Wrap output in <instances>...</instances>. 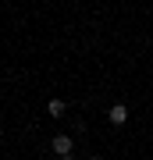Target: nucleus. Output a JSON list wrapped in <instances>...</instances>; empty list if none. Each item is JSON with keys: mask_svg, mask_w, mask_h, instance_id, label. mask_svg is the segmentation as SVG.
<instances>
[{"mask_svg": "<svg viewBox=\"0 0 153 160\" xmlns=\"http://www.w3.org/2000/svg\"><path fill=\"white\" fill-rule=\"evenodd\" d=\"M50 149H54L57 157H68L71 149H75V142H71V135H54L50 139Z\"/></svg>", "mask_w": 153, "mask_h": 160, "instance_id": "nucleus-1", "label": "nucleus"}, {"mask_svg": "<svg viewBox=\"0 0 153 160\" xmlns=\"http://www.w3.org/2000/svg\"><path fill=\"white\" fill-rule=\"evenodd\" d=\"M46 114H50V118H64V114H68V103H64V100H50V103H46Z\"/></svg>", "mask_w": 153, "mask_h": 160, "instance_id": "nucleus-3", "label": "nucleus"}, {"mask_svg": "<svg viewBox=\"0 0 153 160\" xmlns=\"http://www.w3.org/2000/svg\"><path fill=\"white\" fill-rule=\"evenodd\" d=\"M61 160H75V157H71V153H68V157H61Z\"/></svg>", "mask_w": 153, "mask_h": 160, "instance_id": "nucleus-4", "label": "nucleus"}, {"mask_svg": "<svg viewBox=\"0 0 153 160\" xmlns=\"http://www.w3.org/2000/svg\"><path fill=\"white\" fill-rule=\"evenodd\" d=\"M107 121H110L114 128H121V125L128 121V107H125V103H114V107L107 110Z\"/></svg>", "mask_w": 153, "mask_h": 160, "instance_id": "nucleus-2", "label": "nucleus"}, {"mask_svg": "<svg viewBox=\"0 0 153 160\" xmlns=\"http://www.w3.org/2000/svg\"><path fill=\"white\" fill-rule=\"evenodd\" d=\"M89 160H103V157H89Z\"/></svg>", "mask_w": 153, "mask_h": 160, "instance_id": "nucleus-5", "label": "nucleus"}]
</instances>
